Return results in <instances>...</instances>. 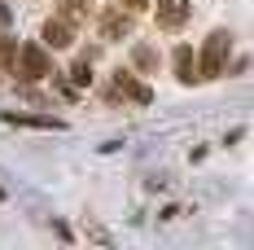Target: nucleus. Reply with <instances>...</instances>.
<instances>
[{"label": "nucleus", "instance_id": "0eeeda50", "mask_svg": "<svg viewBox=\"0 0 254 250\" xmlns=\"http://www.w3.org/2000/svg\"><path fill=\"white\" fill-rule=\"evenodd\" d=\"M176 79L180 83H197V57L189 53V44L176 49Z\"/></svg>", "mask_w": 254, "mask_h": 250}, {"label": "nucleus", "instance_id": "f8f14e48", "mask_svg": "<svg viewBox=\"0 0 254 250\" xmlns=\"http://www.w3.org/2000/svg\"><path fill=\"white\" fill-rule=\"evenodd\" d=\"M127 9H145V4H149V0H123Z\"/></svg>", "mask_w": 254, "mask_h": 250}, {"label": "nucleus", "instance_id": "423d86ee", "mask_svg": "<svg viewBox=\"0 0 254 250\" xmlns=\"http://www.w3.org/2000/svg\"><path fill=\"white\" fill-rule=\"evenodd\" d=\"M131 31V13H119V9H110V13H101V40H119V35H127Z\"/></svg>", "mask_w": 254, "mask_h": 250}, {"label": "nucleus", "instance_id": "39448f33", "mask_svg": "<svg viewBox=\"0 0 254 250\" xmlns=\"http://www.w3.org/2000/svg\"><path fill=\"white\" fill-rule=\"evenodd\" d=\"M114 92H119V97H127V101H136V105H149V101H153V88L136 83V75H131V71H119V75H114Z\"/></svg>", "mask_w": 254, "mask_h": 250}, {"label": "nucleus", "instance_id": "6e6552de", "mask_svg": "<svg viewBox=\"0 0 254 250\" xmlns=\"http://www.w3.org/2000/svg\"><path fill=\"white\" fill-rule=\"evenodd\" d=\"M88 4H92V0H57V18H66V22L75 26V22L88 18Z\"/></svg>", "mask_w": 254, "mask_h": 250}, {"label": "nucleus", "instance_id": "f03ea898", "mask_svg": "<svg viewBox=\"0 0 254 250\" xmlns=\"http://www.w3.org/2000/svg\"><path fill=\"white\" fill-rule=\"evenodd\" d=\"M13 62H18L13 75H22V79H49L53 75V62H49L44 44H22V49L13 53Z\"/></svg>", "mask_w": 254, "mask_h": 250}, {"label": "nucleus", "instance_id": "f257e3e1", "mask_svg": "<svg viewBox=\"0 0 254 250\" xmlns=\"http://www.w3.org/2000/svg\"><path fill=\"white\" fill-rule=\"evenodd\" d=\"M228 53H232V35H228V31H210V35H206V49H202V62H197V79L224 75Z\"/></svg>", "mask_w": 254, "mask_h": 250}, {"label": "nucleus", "instance_id": "7ed1b4c3", "mask_svg": "<svg viewBox=\"0 0 254 250\" xmlns=\"http://www.w3.org/2000/svg\"><path fill=\"white\" fill-rule=\"evenodd\" d=\"M153 13H158L162 31H180L189 22V0H153Z\"/></svg>", "mask_w": 254, "mask_h": 250}, {"label": "nucleus", "instance_id": "1a4fd4ad", "mask_svg": "<svg viewBox=\"0 0 254 250\" xmlns=\"http://www.w3.org/2000/svg\"><path fill=\"white\" fill-rule=\"evenodd\" d=\"M131 62H136V66H140V71H158V49H149V44H136V49H131Z\"/></svg>", "mask_w": 254, "mask_h": 250}, {"label": "nucleus", "instance_id": "20e7f679", "mask_svg": "<svg viewBox=\"0 0 254 250\" xmlns=\"http://www.w3.org/2000/svg\"><path fill=\"white\" fill-rule=\"evenodd\" d=\"M40 40H44V49H70L75 44V26L66 22V18H49V22L40 26Z\"/></svg>", "mask_w": 254, "mask_h": 250}, {"label": "nucleus", "instance_id": "9b49d317", "mask_svg": "<svg viewBox=\"0 0 254 250\" xmlns=\"http://www.w3.org/2000/svg\"><path fill=\"white\" fill-rule=\"evenodd\" d=\"M13 40H0V71H4V66H13Z\"/></svg>", "mask_w": 254, "mask_h": 250}, {"label": "nucleus", "instance_id": "9d476101", "mask_svg": "<svg viewBox=\"0 0 254 250\" xmlns=\"http://www.w3.org/2000/svg\"><path fill=\"white\" fill-rule=\"evenodd\" d=\"M70 83H75V88H88V83H92V71H88V62H75V66H70Z\"/></svg>", "mask_w": 254, "mask_h": 250}]
</instances>
